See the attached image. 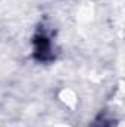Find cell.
<instances>
[{
    "mask_svg": "<svg viewBox=\"0 0 125 127\" xmlns=\"http://www.w3.org/2000/svg\"><path fill=\"white\" fill-rule=\"evenodd\" d=\"M34 55L38 61H49L52 58V44L44 34H38L34 38Z\"/></svg>",
    "mask_w": 125,
    "mask_h": 127,
    "instance_id": "cell-1",
    "label": "cell"
}]
</instances>
